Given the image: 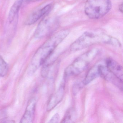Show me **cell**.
Segmentation results:
<instances>
[{"label":"cell","instance_id":"15","mask_svg":"<svg viewBox=\"0 0 123 123\" xmlns=\"http://www.w3.org/2000/svg\"><path fill=\"white\" fill-rule=\"evenodd\" d=\"M83 85V84H82V85H81V83H77L74 86L73 91L74 94H76L78 92H79V91L80 90Z\"/></svg>","mask_w":123,"mask_h":123},{"label":"cell","instance_id":"12","mask_svg":"<svg viewBox=\"0 0 123 123\" xmlns=\"http://www.w3.org/2000/svg\"><path fill=\"white\" fill-rule=\"evenodd\" d=\"M77 111L74 108H70L65 113L64 118L62 120V123H73L77 119Z\"/></svg>","mask_w":123,"mask_h":123},{"label":"cell","instance_id":"14","mask_svg":"<svg viewBox=\"0 0 123 123\" xmlns=\"http://www.w3.org/2000/svg\"><path fill=\"white\" fill-rule=\"evenodd\" d=\"M60 116L58 113H56L49 121V123H57L59 122Z\"/></svg>","mask_w":123,"mask_h":123},{"label":"cell","instance_id":"11","mask_svg":"<svg viewBox=\"0 0 123 123\" xmlns=\"http://www.w3.org/2000/svg\"><path fill=\"white\" fill-rule=\"evenodd\" d=\"M23 2V0H16L11 7L8 15V20L10 23L13 21L16 15L18 14L20 10Z\"/></svg>","mask_w":123,"mask_h":123},{"label":"cell","instance_id":"18","mask_svg":"<svg viewBox=\"0 0 123 123\" xmlns=\"http://www.w3.org/2000/svg\"><path fill=\"white\" fill-rule=\"evenodd\" d=\"M27 1H30V0H26Z\"/></svg>","mask_w":123,"mask_h":123},{"label":"cell","instance_id":"10","mask_svg":"<svg viewBox=\"0 0 123 123\" xmlns=\"http://www.w3.org/2000/svg\"><path fill=\"white\" fill-rule=\"evenodd\" d=\"M100 64H97L88 70L82 82L83 85H88L100 76Z\"/></svg>","mask_w":123,"mask_h":123},{"label":"cell","instance_id":"2","mask_svg":"<svg viewBox=\"0 0 123 123\" xmlns=\"http://www.w3.org/2000/svg\"><path fill=\"white\" fill-rule=\"evenodd\" d=\"M98 43L110 44L119 47L121 43L117 39L100 31H88L84 33L70 46L71 50L75 51Z\"/></svg>","mask_w":123,"mask_h":123},{"label":"cell","instance_id":"16","mask_svg":"<svg viewBox=\"0 0 123 123\" xmlns=\"http://www.w3.org/2000/svg\"><path fill=\"white\" fill-rule=\"evenodd\" d=\"M122 9H123V7H122V4H121V5H120V6L119 7V9L120 10V11H121V12H122Z\"/></svg>","mask_w":123,"mask_h":123},{"label":"cell","instance_id":"9","mask_svg":"<svg viewBox=\"0 0 123 123\" xmlns=\"http://www.w3.org/2000/svg\"><path fill=\"white\" fill-rule=\"evenodd\" d=\"M36 107V101L32 99L28 104L25 111L21 119V123H31L33 122L35 117Z\"/></svg>","mask_w":123,"mask_h":123},{"label":"cell","instance_id":"7","mask_svg":"<svg viewBox=\"0 0 123 123\" xmlns=\"http://www.w3.org/2000/svg\"><path fill=\"white\" fill-rule=\"evenodd\" d=\"M64 92V83L62 82L57 91L51 96L47 104V111H51L62 101Z\"/></svg>","mask_w":123,"mask_h":123},{"label":"cell","instance_id":"4","mask_svg":"<svg viewBox=\"0 0 123 123\" xmlns=\"http://www.w3.org/2000/svg\"><path fill=\"white\" fill-rule=\"evenodd\" d=\"M111 7L110 0H87L84 10L88 18L91 19H98L107 14Z\"/></svg>","mask_w":123,"mask_h":123},{"label":"cell","instance_id":"8","mask_svg":"<svg viewBox=\"0 0 123 123\" xmlns=\"http://www.w3.org/2000/svg\"><path fill=\"white\" fill-rule=\"evenodd\" d=\"M105 65L110 72L123 81V68L121 65L114 60L108 58L105 62Z\"/></svg>","mask_w":123,"mask_h":123},{"label":"cell","instance_id":"17","mask_svg":"<svg viewBox=\"0 0 123 123\" xmlns=\"http://www.w3.org/2000/svg\"><path fill=\"white\" fill-rule=\"evenodd\" d=\"M41 0H30V1H33V2H36V1H39Z\"/></svg>","mask_w":123,"mask_h":123},{"label":"cell","instance_id":"6","mask_svg":"<svg viewBox=\"0 0 123 123\" xmlns=\"http://www.w3.org/2000/svg\"><path fill=\"white\" fill-rule=\"evenodd\" d=\"M52 7L51 4H49L43 7L34 11L28 16L25 21V24L30 25L35 23L41 18L46 15L51 11Z\"/></svg>","mask_w":123,"mask_h":123},{"label":"cell","instance_id":"1","mask_svg":"<svg viewBox=\"0 0 123 123\" xmlns=\"http://www.w3.org/2000/svg\"><path fill=\"white\" fill-rule=\"evenodd\" d=\"M69 32L68 29L61 30L45 42L38 49L32 59L30 66L31 71L33 72L43 65L52 54L57 47L67 36Z\"/></svg>","mask_w":123,"mask_h":123},{"label":"cell","instance_id":"13","mask_svg":"<svg viewBox=\"0 0 123 123\" xmlns=\"http://www.w3.org/2000/svg\"><path fill=\"white\" fill-rule=\"evenodd\" d=\"M8 67L7 64L0 56V77H5L7 74Z\"/></svg>","mask_w":123,"mask_h":123},{"label":"cell","instance_id":"5","mask_svg":"<svg viewBox=\"0 0 123 123\" xmlns=\"http://www.w3.org/2000/svg\"><path fill=\"white\" fill-rule=\"evenodd\" d=\"M57 24V21L55 18L46 16L38 25L34 33V36L37 38L46 36L56 28Z\"/></svg>","mask_w":123,"mask_h":123},{"label":"cell","instance_id":"3","mask_svg":"<svg viewBox=\"0 0 123 123\" xmlns=\"http://www.w3.org/2000/svg\"><path fill=\"white\" fill-rule=\"evenodd\" d=\"M100 50L95 48L87 51L75 59L65 70L66 77L75 76L82 72L98 54Z\"/></svg>","mask_w":123,"mask_h":123}]
</instances>
